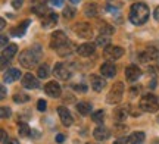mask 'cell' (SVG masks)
<instances>
[{
  "mask_svg": "<svg viewBox=\"0 0 159 144\" xmlns=\"http://www.w3.org/2000/svg\"><path fill=\"white\" fill-rule=\"evenodd\" d=\"M56 52H57V55H59V56H62V58H65V56L71 55V52H72V43H71V41H68L66 44H63L62 47H59Z\"/></svg>",
  "mask_w": 159,
  "mask_h": 144,
  "instance_id": "cell-24",
  "label": "cell"
},
{
  "mask_svg": "<svg viewBox=\"0 0 159 144\" xmlns=\"http://www.w3.org/2000/svg\"><path fill=\"white\" fill-rule=\"evenodd\" d=\"M139 59H140V62H143V63H146L148 60H150V58L148 56V53H146V52L140 53V55H139Z\"/></svg>",
  "mask_w": 159,
  "mask_h": 144,
  "instance_id": "cell-37",
  "label": "cell"
},
{
  "mask_svg": "<svg viewBox=\"0 0 159 144\" xmlns=\"http://www.w3.org/2000/svg\"><path fill=\"white\" fill-rule=\"evenodd\" d=\"M122 55H124V49L119 46H108V47H105V50H103V56H105V59H108V60L119 59Z\"/></svg>",
  "mask_w": 159,
  "mask_h": 144,
  "instance_id": "cell-6",
  "label": "cell"
},
{
  "mask_svg": "<svg viewBox=\"0 0 159 144\" xmlns=\"http://www.w3.org/2000/svg\"><path fill=\"white\" fill-rule=\"evenodd\" d=\"M19 76H21V72H19V69H15V68H12V69H9L7 72L5 74V82H13V81L19 80Z\"/></svg>",
  "mask_w": 159,
  "mask_h": 144,
  "instance_id": "cell-19",
  "label": "cell"
},
{
  "mask_svg": "<svg viewBox=\"0 0 159 144\" xmlns=\"http://www.w3.org/2000/svg\"><path fill=\"white\" fill-rule=\"evenodd\" d=\"M153 16H155V19H156V21H158V22H159V6H158V7H156V9H155Z\"/></svg>",
  "mask_w": 159,
  "mask_h": 144,
  "instance_id": "cell-45",
  "label": "cell"
},
{
  "mask_svg": "<svg viewBox=\"0 0 159 144\" xmlns=\"http://www.w3.org/2000/svg\"><path fill=\"white\" fill-rule=\"evenodd\" d=\"M91 119H93V122H96V124H103V119H105L103 110H97V112H94V113L91 115Z\"/></svg>",
  "mask_w": 159,
  "mask_h": 144,
  "instance_id": "cell-31",
  "label": "cell"
},
{
  "mask_svg": "<svg viewBox=\"0 0 159 144\" xmlns=\"http://www.w3.org/2000/svg\"><path fill=\"white\" fill-rule=\"evenodd\" d=\"M100 72H102L103 76H106V78H112V76H115V74H116V68H115L114 63L106 62V63H103L102 66H100Z\"/></svg>",
  "mask_w": 159,
  "mask_h": 144,
  "instance_id": "cell-15",
  "label": "cell"
},
{
  "mask_svg": "<svg viewBox=\"0 0 159 144\" xmlns=\"http://www.w3.org/2000/svg\"><path fill=\"white\" fill-rule=\"evenodd\" d=\"M144 138H146L144 133L139 131V133L131 134L130 138H128V143H130V144H143V143H144Z\"/></svg>",
  "mask_w": 159,
  "mask_h": 144,
  "instance_id": "cell-23",
  "label": "cell"
},
{
  "mask_svg": "<svg viewBox=\"0 0 159 144\" xmlns=\"http://www.w3.org/2000/svg\"><path fill=\"white\" fill-rule=\"evenodd\" d=\"M74 31L81 38H91L93 37V28H91L90 24L87 22H78L74 27Z\"/></svg>",
  "mask_w": 159,
  "mask_h": 144,
  "instance_id": "cell-5",
  "label": "cell"
},
{
  "mask_svg": "<svg viewBox=\"0 0 159 144\" xmlns=\"http://www.w3.org/2000/svg\"><path fill=\"white\" fill-rule=\"evenodd\" d=\"M74 88L77 90V91H85V90H87V87L85 85H75Z\"/></svg>",
  "mask_w": 159,
  "mask_h": 144,
  "instance_id": "cell-44",
  "label": "cell"
},
{
  "mask_svg": "<svg viewBox=\"0 0 159 144\" xmlns=\"http://www.w3.org/2000/svg\"><path fill=\"white\" fill-rule=\"evenodd\" d=\"M99 33H100V35L109 37V35H112L115 33V29H114V27L109 25L108 22H99Z\"/></svg>",
  "mask_w": 159,
  "mask_h": 144,
  "instance_id": "cell-21",
  "label": "cell"
},
{
  "mask_svg": "<svg viewBox=\"0 0 159 144\" xmlns=\"http://www.w3.org/2000/svg\"><path fill=\"white\" fill-rule=\"evenodd\" d=\"M5 27H6V21H5V19H2V21H0V28L3 29Z\"/></svg>",
  "mask_w": 159,
  "mask_h": 144,
  "instance_id": "cell-49",
  "label": "cell"
},
{
  "mask_svg": "<svg viewBox=\"0 0 159 144\" xmlns=\"http://www.w3.org/2000/svg\"><path fill=\"white\" fill-rule=\"evenodd\" d=\"M74 16H75V9L66 6V7L63 9V18H65V19H72Z\"/></svg>",
  "mask_w": 159,
  "mask_h": 144,
  "instance_id": "cell-34",
  "label": "cell"
},
{
  "mask_svg": "<svg viewBox=\"0 0 159 144\" xmlns=\"http://www.w3.org/2000/svg\"><path fill=\"white\" fill-rule=\"evenodd\" d=\"M46 106H47V103H46V100H39V102H37V109H39L40 112H44V110L47 109Z\"/></svg>",
  "mask_w": 159,
  "mask_h": 144,
  "instance_id": "cell-36",
  "label": "cell"
},
{
  "mask_svg": "<svg viewBox=\"0 0 159 144\" xmlns=\"http://www.w3.org/2000/svg\"><path fill=\"white\" fill-rule=\"evenodd\" d=\"M18 133H19V135H21V137H28L30 134H31V129L28 128V125H27V124H21V125H19V131H18Z\"/></svg>",
  "mask_w": 159,
  "mask_h": 144,
  "instance_id": "cell-33",
  "label": "cell"
},
{
  "mask_svg": "<svg viewBox=\"0 0 159 144\" xmlns=\"http://www.w3.org/2000/svg\"><path fill=\"white\" fill-rule=\"evenodd\" d=\"M33 12L37 13V15H43V16H46V15L49 13V11L46 9L44 5H34L33 6Z\"/></svg>",
  "mask_w": 159,
  "mask_h": 144,
  "instance_id": "cell-30",
  "label": "cell"
},
{
  "mask_svg": "<svg viewBox=\"0 0 159 144\" xmlns=\"http://www.w3.org/2000/svg\"><path fill=\"white\" fill-rule=\"evenodd\" d=\"M56 22H57V15L49 12V13H47L46 16H43V19H41V27H43V28H50V27H53Z\"/></svg>",
  "mask_w": 159,
  "mask_h": 144,
  "instance_id": "cell-16",
  "label": "cell"
},
{
  "mask_svg": "<svg viewBox=\"0 0 159 144\" xmlns=\"http://www.w3.org/2000/svg\"><path fill=\"white\" fill-rule=\"evenodd\" d=\"M28 100H30V96L24 94V93H18V94L13 96V102L15 103H27Z\"/></svg>",
  "mask_w": 159,
  "mask_h": 144,
  "instance_id": "cell-29",
  "label": "cell"
},
{
  "mask_svg": "<svg viewBox=\"0 0 159 144\" xmlns=\"http://www.w3.org/2000/svg\"><path fill=\"white\" fill-rule=\"evenodd\" d=\"M149 6L142 3V2H137L131 6L130 9V21L134 25H143L146 24V21L149 19Z\"/></svg>",
  "mask_w": 159,
  "mask_h": 144,
  "instance_id": "cell-1",
  "label": "cell"
},
{
  "mask_svg": "<svg viewBox=\"0 0 159 144\" xmlns=\"http://www.w3.org/2000/svg\"><path fill=\"white\" fill-rule=\"evenodd\" d=\"M71 2H72V3H78L80 0H71Z\"/></svg>",
  "mask_w": 159,
  "mask_h": 144,
  "instance_id": "cell-50",
  "label": "cell"
},
{
  "mask_svg": "<svg viewBox=\"0 0 159 144\" xmlns=\"http://www.w3.org/2000/svg\"><path fill=\"white\" fill-rule=\"evenodd\" d=\"M140 75H142V71L139 69L137 65H130V66H127V69H125V78L130 81V82L137 81L140 78Z\"/></svg>",
  "mask_w": 159,
  "mask_h": 144,
  "instance_id": "cell-10",
  "label": "cell"
},
{
  "mask_svg": "<svg viewBox=\"0 0 159 144\" xmlns=\"http://www.w3.org/2000/svg\"><path fill=\"white\" fill-rule=\"evenodd\" d=\"M44 91L47 96H50L53 98H57V97H61L62 90H61V85L57 84L56 81H50V82H47L44 85Z\"/></svg>",
  "mask_w": 159,
  "mask_h": 144,
  "instance_id": "cell-8",
  "label": "cell"
},
{
  "mask_svg": "<svg viewBox=\"0 0 159 144\" xmlns=\"http://www.w3.org/2000/svg\"><path fill=\"white\" fill-rule=\"evenodd\" d=\"M127 143H128V138L122 137V138H118V140H116L114 144H127Z\"/></svg>",
  "mask_w": 159,
  "mask_h": 144,
  "instance_id": "cell-40",
  "label": "cell"
},
{
  "mask_svg": "<svg viewBox=\"0 0 159 144\" xmlns=\"http://www.w3.org/2000/svg\"><path fill=\"white\" fill-rule=\"evenodd\" d=\"M0 133H2V143L5 144L7 141V137H6V131L5 129H0Z\"/></svg>",
  "mask_w": 159,
  "mask_h": 144,
  "instance_id": "cell-41",
  "label": "cell"
},
{
  "mask_svg": "<svg viewBox=\"0 0 159 144\" xmlns=\"http://www.w3.org/2000/svg\"><path fill=\"white\" fill-rule=\"evenodd\" d=\"M96 46H102L103 49L111 46V38L106 37V35H99V37L96 38Z\"/></svg>",
  "mask_w": 159,
  "mask_h": 144,
  "instance_id": "cell-28",
  "label": "cell"
},
{
  "mask_svg": "<svg viewBox=\"0 0 159 144\" xmlns=\"http://www.w3.org/2000/svg\"><path fill=\"white\" fill-rule=\"evenodd\" d=\"M22 85L28 90H35L39 88V80L33 74H25L22 76Z\"/></svg>",
  "mask_w": 159,
  "mask_h": 144,
  "instance_id": "cell-12",
  "label": "cell"
},
{
  "mask_svg": "<svg viewBox=\"0 0 159 144\" xmlns=\"http://www.w3.org/2000/svg\"><path fill=\"white\" fill-rule=\"evenodd\" d=\"M18 52V46L16 44H9V46L6 47V49H3V52H2V58H5V59H12L15 55H16Z\"/></svg>",
  "mask_w": 159,
  "mask_h": 144,
  "instance_id": "cell-20",
  "label": "cell"
},
{
  "mask_svg": "<svg viewBox=\"0 0 159 144\" xmlns=\"http://www.w3.org/2000/svg\"><path fill=\"white\" fill-rule=\"evenodd\" d=\"M0 44H2V49L7 47V35H2L0 37Z\"/></svg>",
  "mask_w": 159,
  "mask_h": 144,
  "instance_id": "cell-38",
  "label": "cell"
},
{
  "mask_svg": "<svg viewBox=\"0 0 159 144\" xmlns=\"http://www.w3.org/2000/svg\"><path fill=\"white\" fill-rule=\"evenodd\" d=\"M63 140H65V137H63L62 134H59V135H56V141H57V143H62Z\"/></svg>",
  "mask_w": 159,
  "mask_h": 144,
  "instance_id": "cell-46",
  "label": "cell"
},
{
  "mask_svg": "<svg viewBox=\"0 0 159 144\" xmlns=\"http://www.w3.org/2000/svg\"><path fill=\"white\" fill-rule=\"evenodd\" d=\"M77 112H78V113H81L83 116L89 115V113L91 112V106L89 103H85V102H81V103L77 104Z\"/></svg>",
  "mask_w": 159,
  "mask_h": 144,
  "instance_id": "cell-25",
  "label": "cell"
},
{
  "mask_svg": "<svg viewBox=\"0 0 159 144\" xmlns=\"http://www.w3.org/2000/svg\"><path fill=\"white\" fill-rule=\"evenodd\" d=\"M50 2L53 6H62L63 5V0H50Z\"/></svg>",
  "mask_w": 159,
  "mask_h": 144,
  "instance_id": "cell-42",
  "label": "cell"
},
{
  "mask_svg": "<svg viewBox=\"0 0 159 144\" xmlns=\"http://www.w3.org/2000/svg\"><path fill=\"white\" fill-rule=\"evenodd\" d=\"M128 109L130 107H116L114 112V118L118 122H122L127 119V115H128Z\"/></svg>",
  "mask_w": 159,
  "mask_h": 144,
  "instance_id": "cell-22",
  "label": "cell"
},
{
  "mask_svg": "<svg viewBox=\"0 0 159 144\" xmlns=\"http://www.w3.org/2000/svg\"><path fill=\"white\" fill-rule=\"evenodd\" d=\"M5 144H19V141L16 138H7V141Z\"/></svg>",
  "mask_w": 159,
  "mask_h": 144,
  "instance_id": "cell-43",
  "label": "cell"
},
{
  "mask_svg": "<svg viewBox=\"0 0 159 144\" xmlns=\"http://www.w3.org/2000/svg\"><path fill=\"white\" fill-rule=\"evenodd\" d=\"M50 75V72H49V66L47 65H41V66H39V69H37V76L39 78H41V80H46L47 76Z\"/></svg>",
  "mask_w": 159,
  "mask_h": 144,
  "instance_id": "cell-27",
  "label": "cell"
},
{
  "mask_svg": "<svg viewBox=\"0 0 159 144\" xmlns=\"http://www.w3.org/2000/svg\"><path fill=\"white\" fill-rule=\"evenodd\" d=\"M87 144H90V143H87Z\"/></svg>",
  "mask_w": 159,
  "mask_h": 144,
  "instance_id": "cell-52",
  "label": "cell"
},
{
  "mask_svg": "<svg viewBox=\"0 0 159 144\" xmlns=\"http://www.w3.org/2000/svg\"><path fill=\"white\" fill-rule=\"evenodd\" d=\"M158 122H159V116H158Z\"/></svg>",
  "mask_w": 159,
  "mask_h": 144,
  "instance_id": "cell-51",
  "label": "cell"
},
{
  "mask_svg": "<svg viewBox=\"0 0 159 144\" xmlns=\"http://www.w3.org/2000/svg\"><path fill=\"white\" fill-rule=\"evenodd\" d=\"M94 49H96V46L93 43H84V44L77 47V53L83 58H87V56H91L94 53Z\"/></svg>",
  "mask_w": 159,
  "mask_h": 144,
  "instance_id": "cell-13",
  "label": "cell"
},
{
  "mask_svg": "<svg viewBox=\"0 0 159 144\" xmlns=\"http://www.w3.org/2000/svg\"><path fill=\"white\" fill-rule=\"evenodd\" d=\"M9 116H11V109L7 106H2L0 107V118L2 119H7Z\"/></svg>",
  "mask_w": 159,
  "mask_h": 144,
  "instance_id": "cell-35",
  "label": "cell"
},
{
  "mask_svg": "<svg viewBox=\"0 0 159 144\" xmlns=\"http://www.w3.org/2000/svg\"><path fill=\"white\" fill-rule=\"evenodd\" d=\"M139 107H140L142 112L155 113V112H158V109H159V102H158V98H156V96H153V94H144V96L140 98Z\"/></svg>",
  "mask_w": 159,
  "mask_h": 144,
  "instance_id": "cell-3",
  "label": "cell"
},
{
  "mask_svg": "<svg viewBox=\"0 0 159 144\" xmlns=\"http://www.w3.org/2000/svg\"><path fill=\"white\" fill-rule=\"evenodd\" d=\"M24 0H12V6L15 7V9H19L21 6H22Z\"/></svg>",
  "mask_w": 159,
  "mask_h": 144,
  "instance_id": "cell-39",
  "label": "cell"
},
{
  "mask_svg": "<svg viewBox=\"0 0 159 144\" xmlns=\"http://www.w3.org/2000/svg\"><path fill=\"white\" fill-rule=\"evenodd\" d=\"M2 98H5L6 97V88H5V85H2V96H0Z\"/></svg>",
  "mask_w": 159,
  "mask_h": 144,
  "instance_id": "cell-47",
  "label": "cell"
},
{
  "mask_svg": "<svg viewBox=\"0 0 159 144\" xmlns=\"http://www.w3.org/2000/svg\"><path fill=\"white\" fill-rule=\"evenodd\" d=\"M47 0H34V5H44Z\"/></svg>",
  "mask_w": 159,
  "mask_h": 144,
  "instance_id": "cell-48",
  "label": "cell"
},
{
  "mask_svg": "<svg viewBox=\"0 0 159 144\" xmlns=\"http://www.w3.org/2000/svg\"><path fill=\"white\" fill-rule=\"evenodd\" d=\"M90 84H91V88L94 91H102L105 85H106V81L103 80L102 76H97V75H91L90 78Z\"/></svg>",
  "mask_w": 159,
  "mask_h": 144,
  "instance_id": "cell-14",
  "label": "cell"
},
{
  "mask_svg": "<svg viewBox=\"0 0 159 144\" xmlns=\"http://www.w3.org/2000/svg\"><path fill=\"white\" fill-rule=\"evenodd\" d=\"M57 113H59V118H61V121L65 127H69V125H72V122H74V118L71 115V112H69L66 107H63V106H59L57 107Z\"/></svg>",
  "mask_w": 159,
  "mask_h": 144,
  "instance_id": "cell-9",
  "label": "cell"
},
{
  "mask_svg": "<svg viewBox=\"0 0 159 144\" xmlns=\"http://www.w3.org/2000/svg\"><path fill=\"white\" fill-rule=\"evenodd\" d=\"M122 96H124V84L119 81V82L114 84V87L111 88V91L108 93L106 102L111 104H116L122 100Z\"/></svg>",
  "mask_w": 159,
  "mask_h": 144,
  "instance_id": "cell-4",
  "label": "cell"
},
{
  "mask_svg": "<svg viewBox=\"0 0 159 144\" xmlns=\"http://www.w3.org/2000/svg\"><path fill=\"white\" fill-rule=\"evenodd\" d=\"M84 13H85V16H89V18H94L97 15V7L94 3H89V5H85L84 6Z\"/></svg>",
  "mask_w": 159,
  "mask_h": 144,
  "instance_id": "cell-26",
  "label": "cell"
},
{
  "mask_svg": "<svg viewBox=\"0 0 159 144\" xmlns=\"http://www.w3.org/2000/svg\"><path fill=\"white\" fill-rule=\"evenodd\" d=\"M93 135L97 141H105V140L109 138V131L105 127H97L94 131H93Z\"/></svg>",
  "mask_w": 159,
  "mask_h": 144,
  "instance_id": "cell-18",
  "label": "cell"
},
{
  "mask_svg": "<svg viewBox=\"0 0 159 144\" xmlns=\"http://www.w3.org/2000/svg\"><path fill=\"white\" fill-rule=\"evenodd\" d=\"M40 58H41V50H40L39 46H35L33 49L24 50L19 55V63L22 65L25 69H33L35 65H37Z\"/></svg>",
  "mask_w": 159,
  "mask_h": 144,
  "instance_id": "cell-2",
  "label": "cell"
},
{
  "mask_svg": "<svg viewBox=\"0 0 159 144\" xmlns=\"http://www.w3.org/2000/svg\"><path fill=\"white\" fill-rule=\"evenodd\" d=\"M53 72H55V75L59 80H68L71 76V72H69V69L66 68L65 63H56L55 68H53Z\"/></svg>",
  "mask_w": 159,
  "mask_h": 144,
  "instance_id": "cell-11",
  "label": "cell"
},
{
  "mask_svg": "<svg viewBox=\"0 0 159 144\" xmlns=\"http://www.w3.org/2000/svg\"><path fill=\"white\" fill-rule=\"evenodd\" d=\"M68 41L69 40L66 38V35L63 34L62 31H55V33L52 34V38H50V47L55 49V50H57L59 47H62L63 44H66Z\"/></svg>",
  "mask_w": 159,
  "mask_h": 144,
  "instance_id": "cell-7",
  "label": "cell"
},
{
  "mask_svg": "<svg viewBox=\"0 0 159 144\" xmlns=\"http://www.w3.org/2000/svg\"><path fill=\"white\" fill-rule=\"evenodd\" d=\"M28 25H30V21L27 19V21H24V22L19 24L16 28H12L11 29V34L13 35V37H22V35L25 34L27 28H28Z\"/></svg>",
  "mask_w": 159,
  "mask_h": 144,
  "instance_id": "cell-17",
  "label": "cell"
},
{
  "mask_svg": "<svg viewBox=\"0 0 159 144\" xmlns=\"http://www.w3.org/2000/svg\"><path fill=\"white\" fill-rule=\"evenodd\" d=\"M146 53H148V56L150 58V60H156V59L159 58L158 49H155V47H148V49H146Z\"/></svg>",
  "mask_w": 159,
  "mask_h": 144,
  "instance_id": "cell-32",
  "label": "cell"
}]
</instances>
